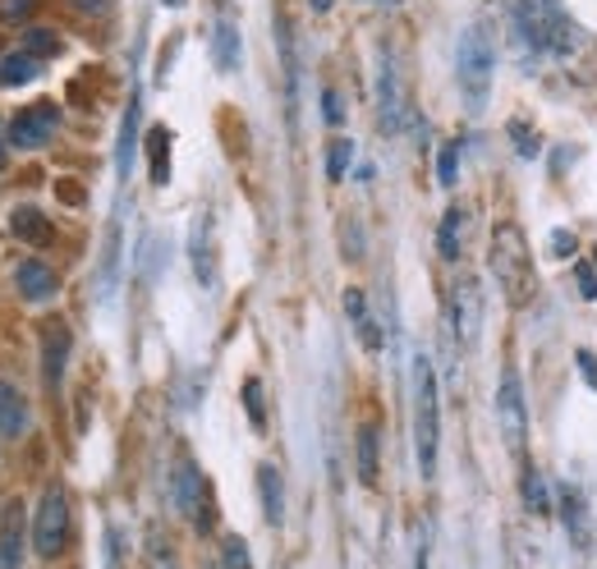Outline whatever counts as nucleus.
I'll return each instance as SVG.
<instances>
[{
    "instance_id": "16",
    "label": "nucleus",
    "mask_w": 597,
    "mask_h": 569,
    "mask_svg": "<svg viewBox=\"0 0 597 569\" xmlns=\"http://www.w3.org/2000/svg\"><path fill=\"white\" fill-rule=\"evenodd\" d=\"M10 230H14V239H24V244H33V249H41V244H51V239H56V230H51V221H47V211H41V207H14Z\"/></svg>"
},
{
    "instance_id": "8",
    "label": "nucleus",
    "mask_w": 597,
    "mask_h": 569,
    "mask_svg": "<svg viewBox=\"0 0 597 569\" xmlns=\"http://www.w3.org/2000/svg\"><path fill=\"white\" fill-rule=\"evenodd\" d=\"M56 129H60V106L33 101V106H24V111H14L5 138H10L14 147H24V152H37V147H47V143L56 138Z\"/></svg>"
},
{
    "instance_id": "17",
    "label": "nucleus",
    "mask_w": 597,
    "mask_h": 569,
    "mask_svg": "<svg viewBox=\"0 0 597 569\" xmlns=\"http://www.w3.org/2000/svg\"><path fill=\"white\" fill-rule=\"evenodd\" d=\"M24 565V510L19 500L5 510V533H0V569H19Z\"/></svg>"
},
{
    "instance_id": "42",
    "label": "nucleus",
    "mask_w": 597,
    "mask_h": 569,
    "mask_svg": "<svg viewBox=\"0 0 597 569\" xmlns=\"http://www.w3.org/2000/svg\"><path fill=\"white\" fill-rule=\"evenodd\" d=\"M368 5H395V0H368Z\"/></svg>"
},
{
    "instance_id": "28",
    "label": "nucleus",
    "mask_w": 597,
    "mask_h": 569,
    "mask_svg": "<svg viewBox=\"0 0 597 569\" xmlns=\"http://www.w3.org/2000/svg\"><path fill=\"white\" fill-rule=\"evenodd\" d=\"M349 161H354V143L349 138H336V143L326 147V174H331V180H345Z\"/></svg>"
},
{
    "instance_id": "13",
    "label": "nucleus",
    "mask_w": 597,
    "mask_h": 569,
    "mask_svg": "<svg viewBox=\"0 0 597 569\" xmlns=\"http://www.w3.org/2000/svg\"><path fill=\"white\" fill-rule=\"evenodd\" d=\"M276 47L285 64V101H290V120H295V101H299V51H295V24L290 14H276Z\"/></svg>"
},
{
    "instance_id": "4",
    "label": "nucleus",
    "mask_w": 597,
    "mask_h": 569,
    "mask_svg": "<svg viewBox=\"0 0 597 569\" xmlns=\"http://www.w3.org/2000/svg\"><path fill=\"white\" fill-rule=\"evenodd\" d=\"M437 446H441V400H437V372L428 354L414 359V450H418V473H437Z\"/></svg>"
},
{
    "instance_id": "10",
    "label": "nucleus",
    "mask_w": 597,
    "mask_h": 569,
    "mask_svg": "<svg viewBox=\"0 0 597 569\" xmlns=\"http://www.w3.org/2000/svg\"><path fill=\"white\" fill-rule=\"evenodd\" d=\"M378 116H382L386 134H401V124H405V83H401V70H395L391 56L378 60Z\"/></svg>"
},
{
    "instance_id": "24",
    "label": "nucleus",
    "mask_w": 597,
    "mask_h": 569,
    "mask_svg": "<svg viewBox=\"0 0 597 569\" xmlns=\"http://www.w3.org/2000/svg\"><path fill=\"white\" fill-rule=\"evenodd\" d=\"M37 70H41V60H37V56L14 51V56L0 60V87H24V83L37 78Z\"/></svg>"
},
{
    "instance_id": "31",
    "label": "nucleus",
    "mask_w": 597,
    "mask_h": 569,
    "mask_svg": "<svg viewBox=\"0 0 597 569\" xmlns=\"http://www.w3.org/2000/svg\"><path fill=\"white\" fill-rule=\"evenodd\" d=\"M244 409H249V419H253L258 432L267 427V409H262V382H258V377L244 382Z\"/></svg>"
},
{
    "instance_id": "29",
    "label": "nucleus",
    "mask_w": 597,
    "mask_h": 569,
    "mask_svg": "<svg viewBox=\"0 0 597 569\" xmlns=\"http://www.w3.org/2000/svg\"><path fill=\"white\" fill-rule=\"evenodd\" d=\"M437 180H441V189H455V180H459V143H446V147H441V157H437Z\"/></svg>"
},
{
    "instance_id": "23",
    "label": "nucleus",
    "mask_w": 597,
    "mask_h": 569,
    "mask_svg": "<svg viewBox=\"0 0 597 569\" xmlns=\"http://www.w3.org/2000/svg\"><path fill=\"white\" fill-rule=\"evenodd\" d=\"M134 143H139V97L124 106V124H120V147H116V166H120V180L134 170Z\"/></svg>"
},
{
    "instance_id": "9",
    "label": "nucleus",
    "mask_w": 597,
    "mask_h": 569,
    "mask_svg": "<svg viewBox=\"0 0 597 569\" xmlns=\"http://www.w3.org/2000/svg\"><path fill=\"white\" fill-rule=\"evenodd\" d=\"M451 322H455L459 349H478V336H482V290H478L474 276H459L451 284Z\"/></svg>"
},
{
    "instance_id": "38",
    "label": "nucleus",
    "mask_w": 597,
    "mask_h": 569,
    "mask_svg": "<svg viewBox=\"0 0 597 569\" xmlns=\"http://www.w3.org/2000/svg\"><path fill=\"white\" fill-rule=\"evenodd\" d=\"M580 367H584V377L597 386V363H593V354H580Z\"/></svg>"
},
{
    "instance_id": "34",
    "label": "nucleus",
    "mask_w": 597,
    "mask_h": 569,
    "mask_svg": "<svg viewBox=\"0 0 597 569\" xmlns=\"http://www.w3.org/2000/svg\"><path fill=\"white\" fill-rule=\"evenodd\" d=\"M511 138H515V147H520V157H538V143L528 138V129H524L520 120L511 124Z\"/></svg>"
},
{
    "instance_id": "11",
    "label": "nucleus",
    "mask_w": 597,
    "mask_h": 569,
    "mask_svg": "<svg viewBox=\"0 0 597 569\" xmlns=\"http://www.w3.org/2000/svg\"><path fill=\"white\" fill-rule=\"evenodd\" d=\"M189 257H193V276L203 290H216V239H212V216H193V234H189Z\"/></svg>"
},
{
    "instance_id": "15",
    "label": "nucleus",
    "mask_w": 597,
    "mask_h": 569,
    "mask_svg": "<svg viewBox=\"0 0 597 569\" xmlns=\"http://www.w3.org/2000/svg\"><path fill=\"white\" fill-rule=\"evenodd\" d=\"M561 519H565V533H570V542L580 546V552H588V546H593V519H588L584 496L574 492V487H565V492H561Z\"/></svg>"
},
{
    "instance_id": "22",
    "label": "nucleus",
    "mask_w": 597,
    "mask_h": 569,
    "mask_svg": "<svg viewBox=\"0 0 597 569\" xmlns=\"http://www.w3.org/2000/svg\"><path fill=\"white\" fill-rule=\"evenodd\" d=\"M464 226H469V216H464V207H451L446 216H441V230H437V249L446 262H455L464 253Z\"/></svg>"
},
{
    "instance_id": "35",
    "label": "nucleus",
    "mask_w": 597,
    "mask_h": 569,
    "mask_svg": "<svg viewBox=\"0 0 597 569\" xmlns=\"http://www.w3.org/2000/svg\"><path fill=\"white\" fill-rule=\"evenodd\" d=\"M574 280H580V294L584 299H597V271L593 267H574Z\"/></svg>"
},
{
    "instance_id": "7",
    "label": "nucleus",
    "mask_w": 597,
    "mask_h": 569,
    "mask_svg": "<svg viewBox=\"0 0 597 569\" xmlns=\"http://www.w3.org/2000/svg\"><path fill=\"white\" fill-rule=\"evenodd\" d=\"M170 500L175 510H180L184 519H193L198 529H207L212 523V492H207V477L198 473V464H189V459H180V464L170 469Z\"/></svg>"
},
{
    "instance_id": "41",
    "label": "nucleus",
    "mask_w": 597,
    "mask_h": 569,
    "mask_svg": "<svg viewBox=\"0 0 597 569\" xmlns=\"http://www.w3.org/2000/svg\"><path fill=\"white\" fill-rule=\"evenodd\" d=\"M418 569H428V552H418Z\"/></svg>"
},
{
    "instance_id": "33",
    "label": "nucleus",
    "mask_w": 597,
    "mask_h": 569,
    "mask_svg": "<svg viewBox=\"0 0 597 569\" xmlns=\"http://www.w3.org/2000/svg\"><path fill=\"white\" fill-rule=\"evenodd\" d=\"M33 10H37V0H0V19H14V24H24Z\"/></svg>"
},
{
    "instance_id": "5",
    "label": "nucleus",
    "mask_w": 597,
    "mask_h": 569,
    "mask_svg": "<svg viewBox=\"0 0 597 569\" xmlns=\"http://www.w3.org/2000/svg\"><path fill=\"white\" fill-rule=\"evenodd\" d=\"M497 419H501V436L515 455H524L528 441V404H524V382L520 372L505 363L501 367V382H497Z\"/></svg>"
},
{
    "instance_id": "12",
    "label": "nucleus",
    "mask_w": 597,
    "mask_h": 569,
    "mask_svg": "<svg viewBox=\"0 0 597 569\" xmlns=\"http://www.w3.org/2000/svg\"><path fill=\"white\" fill-rule=\"evenodd\" d=\"M64 363H70V326L51 322L47 331H41V377H47L51 390H56L60 377H64Z\"/></svg>"
},
{
    "instance_id": "25",
    "label": "nucleus",
    "mask_w": 597,
    "mask_h": 569,
    "mask_svg": "<svg viewBox=\"0 0 597 569\" xmlns=\"http://www.w3.org/2000/svg\"><path fill=\"white\" fill-rule=\"evenodd\" d=\"M147 161H152V184H170V129H152L147 134Z\"/></svg>"
},
{
    "instance_id": "18",
    "label": "nucleus",
    "mask_w": 597,
    "mask_h": 569,
    "mask_svg": "<svg viewBox=\"0 0 597 569\" xmlns=\"http://www.w3.org/2000/svg\"><path fill=\"white\" fill-rule=\"evenodd\" d=\"M28 432V400L10 382H0V436H24Z\"/></svg>"
},
{
    "instance_id": "44",
    "label": "nucleus",
    "mask_w": 597,
    "mask_h": 569,
    "mask_svg": "<svg viewBox=\"0 0 597 569\" xmlns=\"http://www.w3.org/2000/svg\"><path fill=\"white\" fill-rule=\"evenodd\" d=\"M162 5H170V10H175V5H184V0H162Z\"/></svg>"
},
{
    "instance_id": "39",
    "label": "nucleus",
    "mask_w": 597,
    "mask_h": 569,
    "mask_svg": "<svg viewBox=\"0 0 597 569\" xmlns=\"http://www.w3.org/2000/svg\"><path fill=\"white\" fill-rule=\"evenodd\" d=\"M308 5H313V10L322 14V10H331V5H336V0H308Z\"/></svg>"
},
{
    "instance_id": "1",
    "label": "nucleus",
    "mask_w": 597,
    "mask_h": 569,
    "mask_svg": "<svg viewBox=\"0 0 597 569\" xmlns=\"http://www.w3.org/2000/svg\"><path fill=\"white\" fill-rule=\"evenodd\" d=\"M492 276L501 284V294L511 308H524V303H534L538 294V271H534V253H528V239L515 221H501L492 230Z\"/></svg>"
},
{
    "instance_id": "40",
    "label": "nucleus",
    "mask_w": 597,
    "mask_h": 569,
    "mask_svg": "<svg viewBox=\"0 0 597 569\" xmlns=\"http://www.w3.org/2000/svg\"><path fill=\"white\" fill-rule=\"evenodd\" d=\"M79 5L87 10V5H93V10H106V0H79Z\"/></svg>"
},
{
    "instance_id": "19",
    "label": "nucleus",
    "mask_w": 597,
    "mask_h": 569,
    "mask_svg": "<svg viewBox=\"0 0 597 569\" xmlns=\"http://www.w3.org/2000/svg\"><path fill=\"white\" fill-rule=\"evenodd\" d=\"M258 496H262V514H267V523L276 529L285 519V487H280L276 464H258Z\"/></svg>"
},
{
    "instance_id": "14",
    "label": "nucleus",
    "mask_w": 597,
    "mask_h": 569,
    "mask_svg": "<svg viewBox=\"0 0 597 569\" xmlns=\"http://www.w3.org/2000/svg\"><path fill=\"white\" fill-rule=\"evenodd\" d=\"M14 284H19V294H24V299H33V303H41V299H51V294L60 290V280H56V271L47 267V262H37V257H28V262H19V267H14Z\"/></svg>"
},
{
    "instance_id": "20",
    "label": "nucleus",
    "mask_w": 597,
    "mask_h": 569,
    "mask_svg": "<svg viewBox=\"0 0 597 569\" xmlns=\"http://www.w3.org/2000/svg\"><path fill=\"white\" fill-rule=\"evenodd\" d=\"M212 60H216L220 74L239 70V28L230 24V19H220V24L212 28Z\"/></svg>"
},
{
    "instance_id": "30",
    "label": "nucleus",
    "mask_w": 597,
    "mask_h": 569,
    "mask_svg": "<svg viewBox=\"0 0 597 569\" xmlns=\"http://www.w3.org/2000/svg\"><path fill=\"white\" fill-rule=\"evenodd\" d=\"M19 51H28V56H51V51H60V37L51 33V28H28L24 33V47Z\"/></svg>"
},
{
    "instance_id": "2",
    "label": "nucleus",
    "mask_w": 597,
    "mask_h": 569,
    "mask_svg": "<svg viewBox=\"0 0 597 569\" xmlns=\"http://www.w3.org/2000/svg\"><path fill=\"white\" fill-rule=\"evenodd\" d=\"M455 74H459L469 111H482L488 97H492V74H497V33H492V24H469L459 33Z\"/></svg>"
},
{
    "instance_id": "37",
    "label": "nucleus",
    "mask_w": 597,
    "mask_h": 569,
    "mask_svg": "<svg viewBox=\"0 0 597 569\" xmlns=\"http://www.w3.org/2000/svg\"><path fill=\"white\" fill-rule=\"evenodd\" d=\"M322 106H326V120H331V124H341V97H336V93H326Z\"/></svg>"
},
{
    "instance_id": "43",
    "label": "nucleus",
    "mask_w": 597,
    "mask_h": 569,
    "mask_svg": "<svg viewBox=\"0 0 597 569\" xmlns=\"http://www.w3.org/2000/svg\"><path fill=\"white\" fill-rule=\"evenodd\" d=\"M0 170H5V143H0Z\"/></svg>"
},
{
    "instance_id": "26",
    "label": "nucleus",
    "mask_w": 597,
    "mask_h": 569,
    "mask_svg": "<svg viewBox=\"0 0 597 569\" xmlns=\"http://www.w3.org/2000/svg\"><path fill=\"white\" fill-rule=\"evenodd\" d=\"M359 483L378 487V427L372 423L359 427Z\"/></svg>"
},
{
    "instance_id": "6",
    "label": "nucleus",
    "mask_w": 597,
    "mask_h": 569,
    "mask_svg": "<svg viewBox=\"0 0 597 569\" xmlns=\"http://www.w3.org/2000/svg\"><path fill=\"white\" fill-rule=\"evenodd\" d=\"M33 546H37V556H47V560H56L64 546H70V500H64L60 487L41 496L37 519H33Z\"/></svg>"
},
{
    "instance_id": "21",
    "label": "nucleus",
    "mask_w": 597,
    "mask_h": 569,
    "mask_svg": "<svg viewBox=\"0 0 597 569\" xmlns=\"http://www.w3.org/2000/svg\"><path fill=\"white\" fill-rule=\"evenodd\" d=\"M345 313H349L354 331H359V340H363L368 349H382V331H378V322H372V313H368L363 290H345Z\"/></svg>"
},
{
    "instance_id": "32",
    "label": "nucleus",
    "mask_w": 597,
    "mask_h": 569,
    "mask_svg": "<svg viewBox=\"0 0 597 569\" xmlns=\"http://www.w3.org/2000/svg\"><path fill=\"white\" fill-rule=\"evenodd\" d=\"M220 556H226V569H253L244 537H226V542H220Z\"/></svg>"
},
{
    "instance_id": "27",
    "label": "nucleus",
    "mask_w": 597,
    "mask_h": 569,
    "mask_svg": "<svg viewBox=\"0 0 597 569\" xmlns=\"http://www.w3.org/2000/svg\"><path fill=\"white\" fill-rule=\"evenodd\" d=\"M524 506L534 514H551V500H547V483L538 469H524Z\"/></svg>"
},
{
    "instance_id": "36",
    "label": "nucleus",
    "mask_w": 597,
    "mask_h": 569,
    "mask_svg": "<svg viewBox=\"0 0 597 569\" xmlns=\"http://www.w3.org/2000/svg\"><path fill=\"white\" fill-rule=\"evenodd\" d=\"M570 249H574V239H570L565 230H557V234H551V253H561V257H570Z\"/></svg>"
},
{
    "instance_id": "3",
    "label": "nucleus",
    "mask_w": 597,
    "mask_h": 569,
    "mask_svg": "<svg viewBox=\"0 0 597 569\" xmlns=\"http://www.w3.org/2000/svg\"><path fill=\"white\" fill-rule=\"evenodd\" d=\"M515 24L538 56L565 60V56H574V47H580V33H574L561 0H515Z\"/></svg>"
}]
</instances>
